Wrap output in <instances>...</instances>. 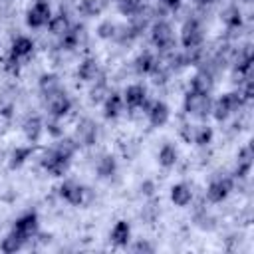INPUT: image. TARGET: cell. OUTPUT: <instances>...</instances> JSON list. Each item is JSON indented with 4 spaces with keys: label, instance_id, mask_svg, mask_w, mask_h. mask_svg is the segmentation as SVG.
Segmentation results:
<instances>
[{
    "label": "cell",
    "instance_id": "4fadbf2b",
    "mask_svg": "<svg viewBox=\"0 0 254 254\" xmlns=\"http://www.w3.org/2000/svg\"><path fill=\"white\" fill-rule=\"evenodd\" d=\"M153 10H149V8H141L137 14H133L131 18H129V28L133 30V34L139 38L147 28H149V24H151V18H153Z\"/></svg>",
    "mask_w": 254,
    "mask_h": 254
},
{
    "label": "cell",
    "instance_id": "30bf717a",
    "mask_svg": "<svg viewBox=\"0 0 254 254\" xmlns=\"http://www.w3.org/2000/svg\"><path fill=\"white\" fill-rule=\"evenodd\" d=\"M18 236H22L24 240L32 238L36 232H38V216L36 212H28L24 216H20L16 222H14V228H12Z\"/></svg>",
    "mask_w": 254,
    "mask_h": 254
},
{
    "label": "cell",
    "instance_id": "d590c367",
    "mask_svg": "<svg viewBox=\"0 0 254 254\" xmlns=\"http://www.w3.org/2000/svg\"><path fill=\"white\" fill-rule=\"evenodd\" d=\"M143 8V0H121L119 4H117V10L123 14V16H133V14H137L139 10Z\"/></svg>",
    "mask_w": 254,
    "mask_h": 254
},
{
    "label": "cell",
    "instance_id": "7dc6e473",
    "mask_svg": "<svg viewBox=\"0 0 254 254\" xmlns=\"http://www.w3.org/2000/svg\"><path fill=\"white\" fill-rule=\"evenodd\" d=\"M244 2H250V0H244Z\"/></svg>",
    "mask_w": 254,
    "mask_h": 254
},
{
    "label": "cell",
    "instance_id": "9c48e42d",
    "mask_svg": "<svg viewBox=\"0 0 254 254\" xmlns=\"http://www.w3.org/2000/svg\"><path fill=\"white\" fill-rule=\"evenodd\" d=\"M97 139V125L91 119H81L75 129V143L83 147H91Z\"/></svg>",
    "mask_w": 254,
    "mask_h": 254
},
{
    "label": "cell",
    "instance_id": "7402d4cb",
    "mask_svg": "<svg viewBox=\"0 0 254 254\" xmlns=\"http://www.w3.org/2000/svg\"><path fill=\"white\" fill-rule=\"evenodd\" d=\"M32 50H34V42H32L30 38H26V36H18V38L12 42L10 54L16 56V58H26V56L32 54Z\"/></svg>",
    "mask_w": 254,
    "mask_h": 254
},
{
    "label": "cell",
    "instance_id": "83f0119b",
    "mask_svg": "<svg viewBox=\"0 0 254 254\" xmlns=\"http://www.w3.org/2000/svg\"><path fill=\"white\" fill-rule=\"evenodd\" d=\"M24 238L22 236H18L14 230L6 236V238H2V242H0V250L2 252H6V254H12V252H18L22 246H24Z\"/></svg>",
    "mask_w": 254,
    "mask_h": 254
},
{
    "label": "cell",
    "instance_id": "1f68e13d",
    "mask_svg": "<svg viewBox=\"0 0 254 254\" xmlns=\"http://www.w3.org/2000/svg\"><path fill=\"white\" fill-rule=\"evenodd\" d=\"M212 127L208 125H200V127H194V135H192V141L198 145V147H206L210 141H212Z\"/></svg>",
    "mask_w": 254,
    "mask_h": 254
},
{
    "label": "cell",
    "instance_id": "7a4b0ae2",
    "mask_svg": "<svg viewBox=\"0 0 254 254\" xmlns=\"http://www.w3.org/2000/svg\"><path fill=\"white\" fill-rule=\"evenodd\" d=\"M242 103H244V99L238 91H228V93L220 95L216 99V103H212L210 113L216 121H226L234 111H238V107H242Z\"/></svg>",
    "mask_w": 254,
    "mask_h": 254
},
{
    "label": "cell",
    "instance_id": "8d00e7d4",
    "mask_svg": "<svg viewBox=\"0 0 254 254\" xmlns=\"http://www.w3.org/2000/svg\"><path fill=\"white\" fill-rule=\"evenodd\" d=\"M115 30H117V26L111 20H103V22H99V26H97L95 32H97V36L101 40H111L115 36Z\"/></svg>",
    "mask_w": 254,
    "mask_h": 254
},
{
    "label": "cell",
    "instance_id": "3957f363",
    "mask_svg": "<svg viewBox=\"0 0 254 254\" xmlns=\"http://www.w3.org/2000/svg\"><path fill=\"white\" fill-rule=\"evenodd\" d=\"M151 40L161 52H173L175 48V32L173 26L165 20H157L151 28Z\"/></svg>",
    "mask_w": 254,
    "mask_h": 254
},
{
    "label": "cell",
    "instance_id": "ac0fdd59",
    "mask_svg": "<svg viewBox=\"0 0 254 254\" xmlns=\"http://www.w3.org/2000/svg\"><path fill=\"white\" fill-rule=\"evenodd\" d=\"M190 89L192 91H198V93H204V95H210V89H212V73L200 69L190 79Z\"/></svg>",
    "mask_w": 254,
    "mask_h": 254
},
{
    "label": "cell",
    "instance_id": "8fae6325",
    "mask_svg": "<svg viewBox=\"0 0 254 254\" xmlns=\"http://www.w3.org/2000/svg\"><path fill=\"white\" fill-rule=\"evenodd\" d=\"M147 117H149V123L153 127H163L169 123V117H171V109L167 103L163 101H153L149 111H147Z\"/></svg>",
    "mask_w": 254,
    "mask_h": 254
},
{
    "label": "cell",
    "instance_id": "52a82bcc",
    "mask_svg": "<svg viewBox=\"0 0 254 254\" xmlns=\"http://www.w3.org/2000/svg\"><path fill=\"white\" fill-rule=\"evenodd\" d=\"M52 18V10H50V4L46 0H36V4L28 10V16H26V22L30 28H42L50 22Z\"/></svg>",
    "mask_w": 254,
    "mask_h": 254
},
{
    "label": "cell",
    "instance_id": "cb8c5ba5",
    "mask_svg": "<svg viewBox=\"0 0 254 254\" xmlns=\"http://www.w3.org/2000/svg\"><path fill=\"white\" fill-rule=\"evenodd\" d=\"M115 171H117V159L113 155H103L99 159V163H97V175H99V179H109V177L115 175Z\"/></svg>",
    "mask_w": 254,
    "mask_h": 254
},
{
    "label": "cell",
    "instance_id": "b9f144b4",
    "mask_svg": "<svg viewBox=\"0 0 254 254\" xmlns=\"http://www.w3.org/2000/svg\"><path fill=\"white\" fill-rule=\"evenodd\" d=\"M48 131H50L54 137H60V135L64 133V129L60 127V123H58V119H56V117H54V121H50V123H48Z\"/></svg>",
    "mask_w": 254,
    "mask_h": 254
},
{
    "label": "cell",
    "instance_id": "7bdbcfd3",
    "mask_svg": "<svg viewBox=\"0 0 254 254\" xmlns=\"http://www.w3.org/2000/svg\"><path fill=\"white\" fill-rule=\"evenodd\" d=\"M167 8H171V10H177L179 6H181V0H161Z\"/></svg>",
    "mask_w": 254,
    "mask_h": 254
},
{
    "label": "cell",
    "instance_id": "ab89813d",
    "mask_svg": "<svg viewBox=\"0 0 254 254\" xmlns=\"http://www.w3.org/2000/svg\"><path fill=\"white\" fill-rule=\"evenodd\" d=\"M192 135H194V125L185 123V125L181 127V137H183L187 143H190V141H192Z\"/></svg>",
    "mask_w": 254,
    "mask_h": 254
},
{
    "label": "cell",
    "instance_id": "d6986e66",
    "mask_svg": "<svg viewBox=\"0 0 254 254\" xmlns=\"http://www.w3.org/2000/svg\"><path fill=\"white\" fill-rule=\"evenodd\" d=\"M129 236H131V226H129V222L117 220L115 226L111 228V242H113L115 246H127Z\"/></svg>",
    "mask_w": 254,
    "mask_h": 254
},
{
    "label": "cell",
    "instance_id": "f1b7e54d",
    "mask_svg": "<svg viewBox=\"0 0 254 254\" xmlns=\"http://www.w3.org/2000/svg\"><path fill=\"white\" fill-rule=\"evenodd\" d=\"M109 0H81L79 8L85 16H99L105 8H107Z\"/></svg>",
    "mask_w": 254,
    "mask_h": 254
},
{
    "label": "cell",
    "instance_id": "5bb4252c",
    "mask_svg": "<svg viewBox=\"0 0 254 254\" xmlns=\"http://www.w3.org/2000/svg\"><path fill=\"white\" fill-rule=\"evenodd\" d=\"M252 159H254V151H252V145H246L238 151V161H236V169H234V175L238 179H244L250 169H252Z\"/></svg>",
    "mask_w": 254,
    "mask_h": 254
},
{
    "label": "cell",
    "instance_id": "9a60e30c",
    "mask_svg": "<svg viewBox=\"0 0 254 254\" xmlns=\"http://www.w3.org/2000/svg\"><path fill=\"white\" fill-rule=\"evenodd\" d=\"M145 99H147V89H145L143 85H139V83L129 85V87L125 89V93H123V101H125L131 109L141 107Z\"/></svg>",
    "mask_w": 254,
    "mask_h": 254
},
{
    "label": "cell",
    "instance_id": "7c38bea8",
    "mask_svg": "<svg viewBox=\"0 0 254 254\" xmlns=\"http://www.w3.org/2000/svg\"><path fill=\"white\" fill-rule=\"evenodd\" d=\"M60 194H62V198L67 200L69 204L79 206V204H83V194H85V190H83L77 183L65 181V183H62V187H60Z\"/></svg>",
    "mask_w": 254,
    "mask_h": 254
},
{
    "label": "cell",
    "instance_id": "ba28073f",
    "mask_svg": "<svg viewBox=\"0 0 254 254\" xmlns=\"http://www.w3.org/2000/svg\"><path fill=\"white\" fill-rule=\"evenodd\" d=\"M48 109H50V115L56 117V119H62L64 115H67V111L71 109V99L65 95V91H56L48 97Z\"/></svg>",
    "mask_w": 254,
    "mask_h": 254
},
{
    "label": "cell",
    "instance_id": "836d02e7",
    "mask_svg": "<svg viewBox=\"0 0 254 254\" xmlns=\"http://www.w3.org/2000/svg\"><path fill=\"white\" fill-rule=\"evenodd\" d=\"M109 93H111V91H109L107 83L97 81V83L91 87V91H89V101H91V103H101V101H105V99H107V95H109Z\"/></svg>",
    "mask_w": 254,
    "mask_h": 254
},
{
    "label": "cell",
    "instance_id": "8992f818",
    "mask_svg": "<svg viewBox=\"0 0 254 254\" xmlns=\"http://www.w3.org/2000/svg\"><path fill=\"white\" fill-rule=\"evenodd\" d=\"M234 189V181L230 177H222V179H216L208 185L206 189V200L208 202H222Z\"/></svg>",
    "mask_w": 254,
    "mask_h": 254
},
{
    "label": "cell",
    "instance_id": "44dd1931",
    "mask_svg": "<svg viewBox=\"0 0 254 254\" xmlns=\"http://www.w3.org/2000/svg\"><path fill=\"white\" fill-rule=\"evenodd\" d=\"M97 73H99V65L93 58H85L77 67V77L83 81H93L97 77Z\"/></svg>",
    "mask_w": 254,
    "mask_h": 254
},
{
    "label": "cell",
    "instance_id": "6da1fadb",
    "mask_svg": "<svg viewBox=\"0 0 254 254\" xmlns=\"http://www.w3.org/2000/svg\"><path fill=\"white\" fill-rule=\"evenodd\" d=\"M183 107H185V113L187 115L196 117V119H206V115L212 109V99H210V95H204V93H198V91L189 89L185 93Z\"/></svg>",
    "mask_w": 254,
    "mask_h": 254
},
{
    "label": "cell",
    "instance_id": "e0dca14e",
    "mask_svg": "<svg viewBox=\"0 0 254 254\" xmlns=\"http://www.w3.org/2000/svg\"><path fill=\"white\" fill-rule=\"evenodd\" d=\"M121 109H123V97L119 93H109L107 99L103 101V115H105V119L119 117Z\"/></svg>",
    "mask_w": 254,
    "mask_h": 254
},
{
    "label": "cell",
    "instance_id": "f35d334b",
    "mask_svg": "<svg viewBox=\"0 0 254 254\" xmlns=\"http://www.w3.org/2000/svg\"><path fill=\"white\" fill-rule=\"evenodd\" d=\"M20 58H16V56H12L10 54V58L6 60V64H4V67H6V71H10V73H16L18 69H20V62H18Z\"/></svg>",
    "mask_w": 254,
    "mask_h": 254
},
{
    "label": "cell",
    "instance_id": "484cf974",
    "mask_svg": "<svg viewBox=\"0 0 254 254\" xmlns=\"http://www.w3.org/2000/svg\"><path fill=\"white\" fill-rule=\"evenodd\" d=\"M220 18H222L224 26H226V28H230V30H234V28H238V26L242 24V16H240V10H238V6H234V4H230L228 8H224Z\"/></svg>",
    "mask_w": 254,
    "mask_h": 254
},
{
    "label": "cell",
    "instance_id": "d6a6232c",
    "mask_svg": "<svg viewBox=\"0 0 254 254\" xmlns=\"http://www.w3.org/2000/svg\"><path fill=\"white\" fill-rule=\"evenodd\" d=\"M79 34H81V26H73V28L69 26V30L62 36V48H65V50L75 48L79 42Z\"/></svg>",
    "mask_w": 254,
    "mask_h": 254
},
{
    "label": "cell",
    "instance_id": "e575fe53",
    "mask_svg": "<svg viewBox=\"0 0 254 254\" xmlns=\"http://www.w3.org/2000/svg\"><path fill=\"white\" fill-rule=\"evenodd\" d=\"M54 149H56L64 159H69V161H71V157H73V153H75V149H77V143H75V139H62Z\"/></svg>",
    "mask_w": 254,
    "mask_h": 254
},
{
    "label": "cell",
    "instance_id": "f6af8a7d",
    "mask_svg": "<svg viewBox=\"0 0 254 254\" xmlns=\"http://www.w3.org/2000/svg\"><path fill=\"white\" fill-rule=\"evenodd\" d=\"M194 2H196L198 6H206V4H212L214 0H194Z\"/></svg>",
    "mask_w": 254,
    "mask_h": 254
},
{
    "label": "cell",
    "instance_id": "60d3db41",
    "mask_svg": "<svg viewBox=\"0 0 254 254\" xmlns=\"http://www.w3.org/2000/svg\"><path fill=\"white\" fill-rule=\"evenodd\" d=\"M133 250H135V252H153V250H155V246H153V244H149V242H145V240H139V242H135Z\"/></svg>",
    "mask_w": 254,
    "mask_h": 254
},
{
    "label": "cell",
    "instance_id": "603a6c76",
    "mask_svg": "<svg viewBox=\"0 0 254 254\" xmlns=\"http://www.w3.org/2000/svg\"><path fill=\"white\" fill-rule=\"evenodd\" d=\"M177 157H179L177 149H175L171 143H165V145L161 147V151H159V157H157V161H159V165H161L163 169H171V167H175V163H177Z\"/></svg>",
    "mask_w": 254,
    "mask_h": 254
},
{
    "label": "cell",
    "instance_id": "f546056e",
    "mask_svg": "<svg viewBox=\"0 0 254 254\" xmlns=\"http://www.w3.org/2000/svg\"><path fill=\"white\" fill-rule=\"evenodd\" d=\"M48 28H50V32H52L54 36H64V34L69 30V22H67L65 14H56V16L50 18Z\"/></svg>",
    "mask_w": 254,
    "mask_h": 254
},
{
    "label": "cell",
    "instance_id": "2e32d148",
    "mask_svg": "<svg viewBox=\"0 0 254 254\" xmlns=\"http://www.w3.org/2000/svg\"><path fill=\"white\" fill-rule=\"evenodd\" d=\"M22 129H24V135H26V139L30 143H38L40 137H42V131H44V123H42V119L38 115H34V117H28L24 121Z\"/></svg>",
    "mask_w": 254,
    "mask_h": 254
},
{
    "label": "cell",
    "instance_id": "ee69618b",
    "mask_svg": "<svg viewBox=\"0 0 254 254\" xmlns=\"http://www.w3.org/2000/svg\"><path fill=\"white\" fill-rule=\"evenodd\" d=\"M141 190H143L145 194H153V183H149V181L143 183V185H141Z\"/></svg>",
    "mask_w": 254,
    "mask_h": 254
},
{
    "label": "cell",
    "instance_id": "74e56055",
    "mask_svg": "<svg viewBox=\"0 0 254 254\" xmlns=\"http://www.w3.org/2000/svg\"><path fill=\"white\" fill-rule=\"evenodd\" d=\"M194 222H196V226L198 228H202V230H212L216 224H214V218L206 212V210H202V212H198L196 216H194Z\"/></svg>",
    "mask_w": 254,
    "mask_h": 254
},
{
    "label": "cell",
    "instance_id": "d4e9b609",
    "mask_svg": "<svg viewBox=\"0 0 254 254\" xmlns=\"http://www.w3.org/2000/svg\"><path fill=\"white\" fill-rule=\"evenodd\" d=\"M133 64H135L137 73H151L155 69V65H157V60H155V56L151 52H143V54H139L135 58Z\"/></svg>",
    "mask_w": 254,
    "mask_h": 254
},
{
    "label": "cell",
    "instance_id": "4dcf8cb0",
    "mask_svg": "<svg viewBox=\"0 0 254 254\" xmlns=\"http://www.w3.org/2000/svg\"><path fill=\"white\" fill-rule=\"evenodd\" d=\"M30 155H32V147H16V149L12 151V155H10L8 167H10V169H18V167H22V165L30 159Z\"/></svg>",
    "mask_w": 254,
    "mask_h": 254
},
{
    "label": "cell",
    "instance_id": "ffe728a7",
    "mask_svg": "<svg viewBox=\"0 0 254 254\" xmlns=\"http://www.w3.org/2000/svg\"><path fill=\"white\" fill-rule=\"evenodd\" d=\"M171 200L177 204V206H187L190 200H192V190L189 185L185 183H179L171 189Z\"/></svg>",
    "mask_w": 254,
    "mask_h": 254
},
{
    "label": "cell",
    "instance_id": "5b68a950",
    "mask_svg": "<svg viewBox=\"0 0 254 254\" xmlns=\"http://www.w3.org/2000/svg\"><path fill=\"white\" fill-rule=\"evenodd\" d=\"M42 165L54 177H62L67 171V167H69V159H64L56 149H48L42 155Z\"/></svg>",
    "mask_w": 254,
    "mask_h": 254
},
{
    "label": "cell",
    "instance_id": "4316f807",
    "mask_svg": "<svg viewBox=\"0 0 254 254\" xmlns=\"http://www.w3.org/2000/svg\"><path fill=\"white\" fill-rule=\"evenodd\" d=\"M40 91H42L46 97H50L52 93L60 91V77H58L56 73H44V75L40 77Z\"/></svg>",
    "mask_w": 254,
    "mask_h": 254
},
{
    "label": "cell",
    "instance_id": "277c9868",
    "mask_svg": "<svg viewBox=\"0 0 254 254\" xmlns=\"http://www.w3.org/2000/svg\"><path fill=\"white\" fill-rule=\"evenodd\" d=\"M202 40H204V32L200 22L196 18H189L181 28V44L185 46V50H189V48L200 46Z\"/></svg>",
    "mask_w": 254,
    "mask_h": 254
},
{
    "label": "cell",
    "instance_id": "bcb514c9",
    "mask_svg": "<svg viewBox=\"0 0 254 254\" xmlns=\"http://www.w3.org/2000/svg\"><path fill=\"white\" fill-rule=\"evenodd\" d=\"M113 2H115V4H119V2H121V0H113Z\"/></svg>",
    "mask_w": 254,
    "mask_h": 254
}]
</instances>
